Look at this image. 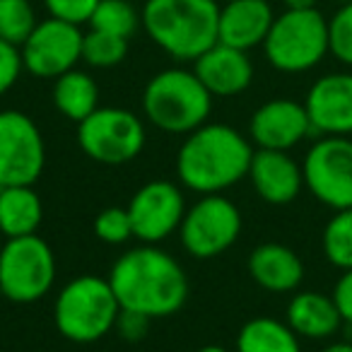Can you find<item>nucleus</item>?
I'll use <instances>...</instances> for the list:
<instances>
[{
    "mask_svg": "<svg viewBox=\"0 0 352 352\" xmlns=\"http://www.w3.org/2000/svg\"><path fill=\"white\" fill-rule=\"evenodd\" d=\"M249 179L258 198L268 206H289L304 188L302 164L283 150H256Z\"/></svg>",
    "mask_w": 352,
    "mask_h": 352,
    "instance_id": "17",
    "label": "nucleus"
},
{
    "mask_svg": "<svg viewBox=\"0 0 352 352\" xmlns=\"http://www.w3.org/2000/svg\"><path fill=\"white\" fill-rule=\"evenodd\" d=\"M323 256L340 270H352V208L336 210L323 227Z\"/></svg>",
    "mask_w": 352,
    "mask_h": 352,
    "instance_id": "25",
    "label": "nucleus"
},
{
    "mask_svg": "<svg viewBox=\"0 0 352 352\" xmlns=\"http://www.w3.org/2000/svg\"><path fill=\"white\" fill-rule=\"evenodd\" d=\"M249 275L258 287L268 292H294L304 280V263L297 251L285 244L265 241L249 256Z\"/></svg>",
    "mask_w": 352,
    "mask_h": 352,
    "instance_id": "19",
    "label": "nucleus"
},
{
    "mask_svg": "<svg viewBox=\"0 0 352 352\" xmlns=\"http://www.w3.org/2000/svg\"><path fill=\"white\" fill-rule=\"evenodd\" d=\"M44 6L51 17L73 22V25H82V22H89L99 0H44Z\"/></svg>",
    "mask_w": 352,
    "mask_h": 352,
    "instance_id": "30",
    "label": "nucleus"
},
{
    "mask_svg": "<svg viewBox=\"0 0 352 352\" xmlns=\"http://www.w3.org/2000/svg\"><path fill=\"white\" fill-rule=\"evenodd\" d=\"M150 321L152 318L145 316V314L121 309V314L116 318V331L126 342H140L147 336V331H150Z\"/></svg>",
    "mask_w": 352,
    "mask_h": 352,
    "instance_id": "32",
    "label": "nucleus"
},
{
    "mask_svg": "<svg viewBox=\"0 0 352 352\" xmlns=\"http://www.w3.org/2000/svg\"><path fill=\"white\" fill-rule=\"evenodd\" d=\"M285 321L299 338H307V340H326L336 336L342 326V316L333 297L311 292V289L297 292L289 299Z\"/></svg>",
    "mask_w": 352,
    "mask_h": 352,
    "instance_id": "20",
    "label": "nucleus"
},
{
    "mask_svg": "<svg viewBox=\"0 0 352 352\" xmlns=\"http://www.w3.org/2000/svg\"><path fill=\"white\" fill-rule=\"evenodd\" d=\"M82 32L80 25L49 17L34 27L20 46L25 70L34 78L56 80L82 60Z\"/></svg>",
    "mask_w": 352,
    "mask_h": 352,
    "instance_id": "12",
    "label": "nucleus"
},
{
    "mask_svg": "<svg viewBox=\"0 0 352 352\" xmlns=\"http://www.w3.org/2000/svg\"><path fill=\"white\" fill-rule=\"evenodd\" d=\"M263 51L268 63L280 73H307L331 54L328 20L316 8H287L273 20Z\"/></svg>",
    "mask_w": 352,
    "mask_h": 352,
    "instance_id": "6",
    "label": "nucleus"
},
{
    "mask_svg": "<svg viewBox=\"0 0 352 352\" xmlns=\"http://www.w3.org/2000/svg\"><path fill=\"white\" fill-rule=\"evenodd\" d=\"M314 133L307 107L294 99H270L254 111L249 135L258 150L289 152Z\"/></svg>",
    "mask_w": 352,
    "mask_h": 352,
    "instance_id": "14",
    "label": "nucleus"
},
{
    "mask_svg": "<svg viewBox=\"0 0 352 352\" xmlns=\"http://www.w3.org/2000/svg\"><path fill=\"white\" fill-rule=\"evenodd\" d=\"M273 20L275 12L268 0H230L225 8H220L217 41L251 51L256 46H263Z\"/></svg>",
    "mask_w": 352,
    "mask_h": 352,
    "instance_id": "18",
    "label": "nucleus"
},
{
    "mask_svg": "<svg viewBox=\"0 0 352 352\" xmlns=\"http://www.w3.org/2000/svg\"><path fill=\"white\" fill-rule=\"evenodd\" d=\"M196 352H230V350L222 345H203L201 350H196Z\"/></svg>",
    "mask_w": 352,
    "mask_h": 352,
    "instance_id": "36",
    "label": "nucleus"
},
{
    "mask_svg": "<svg viewBox=\"0 0 352 352\" xmlns=\"http://www.w3.org/2000/svg\"><path fill=\"white\" fill-rule=\"evenodd\" d=\"M193 73L212 97H236L254 82V63L249 58V51L220 41L193 60Z\"/></svg>",
    "mask_w": 352,
    "mask_h": 352,
    "instance_id": "16",
    "label": "nucleus"
},
{
    "mask_svg": "<svg viewBox=\"0 0 352 352\" xmlns=\"http://www.w3.org/2000/svg\"><path fill=\"white\" fill-rule=\"evenodd\" d=\"M285 8H294V10H299V8H316L318 0H283Z\"/></svg>",
    "mask_w": 352,
    "mask_h": 352,
    "instance_id": "35",
    "label": "nucleus"
},
{
    "mask_svg": "<svg viewBox=\"0 0 352 352\" xmlns=\"http://www.w3.org/2000/svg\"><path fill=\"white\" fill-rule=\"evenodd\" d=\"M121 314L116 294L109 278L80 275L60 287L54 302V323L58 333L70 342L89 345L102 340L116 328Z\"/></svg>",
    "mask_w": 352,
    "mask_h": 352,
    "instance_id": "5",
    "label": "nucleus"
},
{
    "mask_svg": "<svg viewBox=\"0 0 352 352\" xmlns=\"http://www.w3.org/2000/svg\"><path fill=\"white\" fill-rule=\"evenodd\" d=\"M236 352H302V342L287 321L256 316L239 328Z\"/></svg>",
    "mask_w": 352,
    "mask_h": 352,
    "instance_id": "23",
    "label": "nucleus"
},
{
    "mask_svg": "<svg viewBox=\"0 0 352 352\" xmlns=\"http://www.w3.org/2000/svg\"><path fill=\"white\" fill-rule=\"evenodd\" d=\"M94 234L104 241V244H126L133 239V222L126 208H107L97 215L94 220Z\"/></svg>",
    "mask_w": 352,
    "mask_h": 352,
    "instance_id": "29",
    "label": "nucleus"
},
{
    "mask_svg": "<svg viewBox=\"0 0 352 352\" xmlns=\"http://www.w3.org/2000/svg\"><path fill=\"white\" fill-rule=\"evenodd\" d=\"M44 206L34 186H0V232L8 239L36 234Z\"/></svg>",
    "mask_w": 352,
    "mask_h": 352,
    "instance_id": "21",
    "label": "nucleus"
},
{
    "mask_svg": "<svg viewBox=\"0 0 352 352\" xmlns=\"http://www.w3.org/2000/svg\"><path fill=\"white\" fill-rule=\"evenodd\" d=\"M338 6H347V3H352V0H336Z\"/></svg>",
    "mask_w": 352,
    "mask_h": 352,
    "instance_id": "37",
    "label": "nucleus"
},
{
    "mask_svg": "<svg viewBox=\"0 0 352 352\" xmlns=\"http://www.w3.org/2000/svg\"><path fill=\"white\" fill-rule=\"evenodd\" d=\"M142 25V12L135 10L133 0H99L89 17V30L107 32L113 36L131 39Z\"/></svg>",
    "mask_w": 352,
    "mask_h": 352,
    "instance_id": "24",
    "label": "nucleus"
},
{
    "mask_svg": "<svg viewBox=\"0 0 352 352\" xmlns=\"http://www.w3.org/2000/svg\"><path fill=\"white\" fill-rule=\"evenodd\" d=\"M333 302L342 316V323L352 328V270H342L340 280L333 287Z\"/></svg>",
    "mask_w": 352,
    "mask_h": 352,
    "instance_id": "33",
    "label": "nucleus"
},
{
    "mask_svg": "<svg viewBox=\"0 0 352 352\" xmlns=\"http://www.w3.org/2000/svg\"><path fill=\"white\" fill-rule=\"evenodd\" d=\"M128 56V39L89 30L82 36V60L92 68H116Z\"/></svg>",
    "mask_w": 352,
    "mask_h": 352,
    "instance_id": "26",
    "label": "nucleus"
},
{
    "mask_svg": "<svg viewBox=\"0 0 352 352\" xmlns=\"http://www.w3.org/2000/svg\"><path fill=\"white\" fill-rule=\"evenodd\" d=\"M254 145L227 123H203L184 135L176 152V176L193 193H225L249 176Z\"/></svg>",
    "mask_w": 352,
    "mask_h": 352,
    "instance_id": "2",
    "label": "nucleus"
},
{
    "mask_svg": "<svg viewBox=\"0 0 352 352\" xmlns=\"http://www.w3.org/2000/svg\"><path fill=\"white\" fill-rule=\"evenodd\" d=\"M36 12L30 0H0V39L12 46H22L34 32Z\"/></svg>",
    "mask_w": 352,
    "mask_h": 352,
    "instance_id": "27",
    "label": "nucleus"
},
{
    "mask_svg": "<svg viewBox=\"0 0 352 352\" xmlns=\"http://www.w3.org/2000/svg\"><path fill=\"white\" fill-rule=\"evenodd\" d=\"M46 166V142L34 118L0 111V186H34Z\"/></svg>",
    "mask_w": 352,
    "mask_h": 352,
    "instance_id": "11",
    "label": "nucleus"
},
{
    "mask_svg": "<svg viewBox=\"0 0 352 352\" xmlns=\"http://www.w3.org/2000/svg\"><path fill=\"white\" fill-rule=\"evenodd\" d=\"M109 283L121 309L150 318L176 314L191 292L182 263L157 244H140L118 256L109 270Z\"/></svg>",
    "mask_w": 352,
    "mask_h": 352,
    "instance_id": "1",
    "label": "nucleus"
},
{
    "mask_svg": "<svg viewBox=\"0 0 352 352\" xmlns=\"http://www.w3.org/2000/svg\"><path fill=\"white\" fill-rule=\"evenodd\" d=\"M126 210L133 222V236L140 244H162L179 232L186 215V201L176 184L155 179L133 193Z\"/></svg>",
    "mask_w": 352,
    "mask_h": 352,
    "instance_id": "13",
    "label": "nucleus"
},
{
    "mask_svg": "<svg viewBox=\"0 0 352 352\" xmlns=\"http://www.w3.org/2000/svg\"><path fill=\"white\" fill-rule=\"evenodd\" d=\"M142 111L157 131L188 135L208 123L212 94L193 70L166 68L147 80L142 89Z\"/></svg>",
    "mask_w": 352,
    "mask_h": 352,
    "instance_id": "4",
    "label": "nucleus"
},
{
    "mask_svg": "<svg viewBox=\"0 0 352 352\" xmlns=\"http://www.w3.org/2000/svg\"><path fill=\"white\" fill-rule=\"evenodd\" d=\"M22 70H25V63H22L20 46H12L0 39V97L15 87Z\"/></svg>",
    "mask_w": 352,
    "mask_h": 352,
    "instance_id": "31",
    "label": "nucleus"
},
{
    "mask_svg": "<svg viewBox=\"0 0 352 352\" xmlns=\"http://www.w3.org/2000/svg\"><path fill=\"white\" fill-rule=\"evenodd\" d=\"M309 121L318 135H352V73L321 75L309 87L307 99Z\"/></svg>",
    "mask_w": 352,
    "mask_h": 352,
    "instance_id": "15",
    "label": "nucleus"
},
{
    "mask_svg": "<svg viewBox=\"0 0 352 352\" xmlns=\"http://www.w3.org/2000/svg\"><path fill=\"white\" fill-rule=\"evenodd\" d=\"M133 3H147V0H133Z\"/></svg>",
    "mask_w": 352,
    "mask_h": 352,
    "instance_id": "38",
    "label": "nucleus"
},
{
    "mask_svg": "<svg viewBox=\"0 0 352 352\" xmlns=\"http://www.w3.org/2000/svg\"><path fill=\"white\" fill-rule=\"evenodd\" d=\"M321 352H352V342H350V340H338V342H331V345H326Z\"/></svg>",
    "mask_w": 352,
    "mask_h": 352,
    "instance_id": "34",
    "label": "nucleus"
},
{
    "mask_svg": "<svg viewBox=\"0 0 352 352\" xmlns=\"http://www.w3.org/2000/svg\"><path fill=\"white\" fill-rule=\"evenodd\" d=\"M328 41H331V54L352 68V3L340 6L328 20Z\"/></svg>",
    "mask_w": 352,
    "mask_h": 352,
    "instance_id": "28",
    "label": "nucleus"
},
{
    "mask_svg": "<svg viewBox=\"0 0 352 352\" xmlns=\"http://www.w3.org/2000/svg\"><path fill=\"white\" fill-rule=\"evenodd\" d=\"M54 107L68 121L80 123L99 109V87L85 70H68L54 80Z\"/></svg>",
    "mask_w": 352,
    "mask_h": 352,
    "instance_id": "22",
    "label": "nucleus"
},
{
    "mask_svg": "<svg viewBox=\"0 0 352 352\" xmlns=\"http://www.w3.org/2000/svg\"><path fill=\"white\" fill-rule=\"evenodd\" d=\"M304 186L331 210L352 208V140L345 135H321L302 162Z\"/></svg>",
    "mask_w": 352,
    "mask_h": 352,
    "instance_id": "10",
    "label": "nucleus"
},
{
    "mask_svg": "<svg viewBox=\"0 0 352 352\" xmlns=\"http://www.w3.org/2000/svg\"><path fill=\"white\" fill-rule=\"evenodd\" d=\"M56 283V254L39 234L8 239L0 249V292L12 304H34Z\"/></svg>",
    "mask_w": 352,
    "mask_h": 352,
    "instance_id": "7",
    "label": "nucleus"
},
{
    "mask_svg": "<svg viewBox=\"0 0 352 352\" xmlns=\"http://www.w3.org/2000/svg\"><path fill=\"white\" fill-rule=\"evenodd\" d=\"M241 234V212L230 198L222 193L201 196L191 208L179 227V239L186 254L193 258H215L236 244Z\"/></svg>",
    "mask_w": 352,
    "mask_h": 352,
    "instance_id": "9",
    "label": "nucleus"
},
{
    "mask_svg": "<svg viewBox=\"0 0 352 352\" xmlns=\"http://www.w3.org/2000/svg\"><path fill=\"white\" fill-rule=\"evenodd\" d=\"M145 123L121 107H99L78 123L80 150L107 166L133 162L145 147Z\"/></svg>",
    "mask_w": 352,
    "mask_h": 352,
    "instance_id": "8",
    "label": "nucleus"
},
{
    "mask_svg": "<svg viewBox=\"0 0 352 352\" xmlns=\"http://www.w3.org/2000/svg\"><path fill=\"white\" fill-rule=\"evenodd\" d=\"M0 297H3V292H0Z\"/></svg>",
    "mask_w": 352,
    "mask_h": 352,
    "instance_id": "39",
    "label": "nucleus"
},
{
    "mask_svg": "<svg viewBox=\"0 0 352 352\" xmlns=\"http://www.w3.org/2000/svg\"><path fill=\"white\" fill-rule=\"evenodd\" d=\"M220 6L215 0H147L142 27L174 60H196L217 44Z\"/></svg>",
    "mask_w": 352,
    "mask_h": 352,
    "instance_id": "3",
    "label": "nucleus"
}]
</instances>
